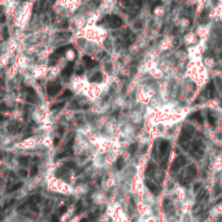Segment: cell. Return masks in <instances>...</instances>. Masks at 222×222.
<instances>
[{"mask_svg": "<svg viewBox=\"0 0 222 222\" xmlns=\"http://www.w3.org/2000/svg\"><path fill=\"white\" fill-rule=\"evenodd\" d=\"M146 186L148 187V190H151V191H152L155 195L159 194V187H157V186L153 183L152 181H146Z\"/></svg>", "mask_w": 222, "mask_h": 222, "instance_id": "9c48e42d", "label": "cell"}, {"mask_svg": "<svg viewBox=\"0 0 222 222\" xmlns=\"http://www.w3.org/2000/svg\"><path fill=\"white\" fill-rule=\"evenodd\" d=\"M5 109H7V105L4 103H1V104H0V110H5Z\"/></svg>", "mask_w": 222, "mask_h": 222, "instance_id": "f546056e", "label": "cell"}, {"mask_svg": "<svg viewBox=\"0 0 222 222\" xmlns=\"http://www.w3.org/2000/svg\"><path fill=\"white\" fill-rule=\"evenodd\" d=\"M37 171H38L37 166H34V168H33V171H31V175H35V174H37Z\"/></svg>", "mask_w": 222, "mask_h": 222, "instance_id": "4dcf8cb0", "label": "cell"}, {"mask_svg": "<svg viewBox=\"0 0 222 222\" xmlns=\"http://www.w3.org/2000/svg\"><path fill=\"white\" fill-rule=\"evenodd\" d=\"M207 95H208L209 99L216 98V86H214L213 82H210L208 85V87H207Z\"/></svg>", "mask_w": 222, "mask_h": 222, "instance_id": "ba28073f", "label": "cell"}, {"mask_svg": "<svg viewBox=\"0 0 222 222\" xmlns=\"http://www.w3.org/2000/svg\"><path fill=\"white\" fill-rule=\"evenodd\" d=\"M107 22H108V25L110 27L113 29H117V27H121L123 24L122 18H121L120 16H116V14H112V16H108L107 17Z\"/></svg>", "mask_w": 222, "mask_h": 222, "instance_id": "5b68a950", "label": "cell"}, {"mask_svg": "<svg viewBox=\"0 0 222 222\" xmlns=\"http://www.w3.org/2000/svg\"><path fill=\"white\" fill-rule=\"evenodd\" d=\"M71 73H73V62H70L69 65H68L65 69L62 70V76H64V77H69Z\"/></svg>", "mask_w": 222, "mask_h": 222, "instance_id": "8fae6325", "label": "cell"}, {"mask_svg": "<svg viewBox=\"0 0 222 222\" xmlns=\"http://www.w3.org/2000/svg\"><path fill=\"white\" fill-rule=\"evenodd\" d=\"M194 132H195V130H194V127H191V126H185L183 129H182V131L179 134V143L181 144H183V146L187 144V143L191 140Z\"/></svg>", "mask_w": 222, "mask_h": 222, "instance_id": "3957f363", "label": "cell"}, {"mask_svg": "<svg viewBox=\"0 0 222 222\" xmlns=\"http://www.w3.org/2000/svg\"><path fill=\"white\" fill-rule=\"evenodd\" d=\"M71 95H73V94H71L70 90H65V91H64V94H62V98H70Z\"/></svg>", "mask_w": 222, "mask_h": 222, "instance_id": "484cf974", "label": "cell"}, {"mask_svg": "<svg viewBox=\"0 0 222 222\" xmlns=\"http://www.w3.org/2000/svg\"><path fill=\"white\" fill-rule=\"evenodd\" d=\"M81 222H88V221H87V220H86V218H85V220H82Z\"/></svg>", "mask_w": 222, "mask_h": 222, "instance_id": "d590c367", "label": "cell"}, {"mask_svg": "<svg viewBox=\"0 0 222 222\" xmlns=\"http://www.w3.org/2000/svg\"><path fill=\"white\" fill-rule=\"evenodd\" d=\"M135 149H137V144H132V146L130 147V153H134Z\"/></svg>", "mask_w": 222, "mask_h": 222, "instance_id": "83f0119b", "label": "cell"}, {"mask_svg": "<svg viewBox=\"0 0 222 222\" xmlns=\"http://www.w3.org/2000/svg\"><path fill=\"white\" fill-rule=\"evenodd\" d=\"M208 120H209V123H210V126H213V127H216V125H217V121H216V117L213 116L212 113H208Z\"/></svg>", "mask_w": 222, "mask_h": 222, "instance_id": "2e32d148", "label": "cell"}, {"mask_svg": "<svg viewBox=\"0 0 222 222\" xmlns=\"http://www.w3.org/2000/svg\"><path fill=\"white\" fill-rule=\"evenodd\" d=\"M101 78H103L101 73H99V71H98V73H95L94 76L90 78V81H91V82H100V81H101Z\"/></svg>", "mask_w": 222, "mask_h": 222, "instance_id": "e0dca14e", "label": "cell"}, {"mask_svg": "<svg viewBox=\"0 0 222 222\" xmlns=\"http://www.w3.org/2000/svg\"><path fill=\"white\" fill-rule=\"evenodd\" d=\"M65 212H66V207H65V205H64V207H61V208L59 209V213H60V214H64Z\"/></svg>", "mask_w": 222, "mask_h": 222, "instance_id": "4316f807", "label": "cell"}, {"mask_svg": "<svg viewBox=\"0 0 222 222\" xmlns=\"http://www.w3.org/2000/svg\"><path fill=\"white\" fill-rule=\"evenodd\" d=\"M83 60H85L86 66H87V68H94V66L96 65V62L91 59V57H88V56H85V57H83Z\"/></svg>", "mask_w": 222, "mask_h": 222, "instance_id": "4fadbf2b", "label": "cell"}, {"mask_svg": "<svg viewBox=\"0 0 222 222\" xmlns=\"http://www.w3.org/2000/svg\"><path fill=\"white\" fill-rule=\"evenodd\" d=\"M4 38H8V30L4 29Z\"/></svg>", "mask_w": 222, "mask_h": 222, "instance_id": "1f68e13d", "label": "cell"}, {"mask_svg": "<svg viewBox=\"0 0 222 222\" xmlns=\"http://www.w3.org/2000/svg\"><path fill=\"white\" fill-rule=\"evenodd\" d=\"M190 120H194V121H198L199 123H203V116L200 112H195L190 116Z\"/></svg>", "mask_w": 222, "mask_h": 222, "instance_id": "30bf717a", "label": "cell"}, {"mask_svg": "<svg viewBox=\"0 0 222 222\" xmlns=\"http://www.w3.org/2000/svg\"><path fill=\"white\" fill-rule=\"evenodd\" d=\"M60 88H61V86H60L59 82H51V83H48V86H47V94L49 96H55V95H57V92L60 91Z\"/></svg>", "mask_w": 222, "mask_h": 222, "instance_id": "52a82bcc", "label": "cell"}, {"mask_svg": "<svg viewBox=\"0 0 222 222\" xmlns=\"http://www.w3.org/2000/svg\"><path fill=\"white\" fill-rule=\"evenodd\" d=\"M198 174V170H196L195 165H188L187 169L183 170V173L179 175V183L183 186H187L190 182H191Z\"/></svg>", "mask_w": 222, "mask_h": 222, "instance_id": "6da1fadb", "label": "cell"}, {"mask_svg": "<svg viewBox=\"0 0 222 222\" xmlns=\"http://www.w3.org/2000/svg\"><path fill=\"white\" fill-rule=\"evenodd\" d=\"M62 107H64V103H62V101H60V103H56V104L51 105V109H52V110H56V109L62 108Z\"/></svg>", "mask_w": 222, "mask_h": 222, "instance_id": "603a6c76", "label": "cell"}, {"mask_svg": "<svg viewBox=\"0 0 222 222\" xmlns=\"http://www.w3.org/2000/svg\"><path fill=\"white\" fill-rule=\"evenodd\" d=\"M207 196H208V191H207V190H201V191H200V194L196 196V200H198V201H201V200H205L207 199Z\"/></svg>", "mask_w": 222, "mask_h": 222, "instance_id": "5bb4252c", "label": "cell"}, {"mask_svg": "<svg viewBox=\"0 0 222 222\" xmlns=\"http://www.w3.org/2000/svg\"><path fill=\"white\" fill-rule=\"evenodd\" d=\"M22 175H24V177H26L27 173H26V171H25V170H22Z\"/></svg>", "mask_w": 222, "mask_h": 222, "instance_id": "e575fe53", "label": "cell"}, {"mask_svg": "<svg viewBox=\"0 0 222 222\" xmlns=\"http://www.w3.org/2000/svg\"><path fill=\"white\" fill-rule=\"evenodd\" d=\"M186 165V157L185 156H178L175 157V160H173V164H171V171L175 173V171H178L179 169H182V166Z\"/></svg>", "mask_w": 222, "mask_h": 222, "instance_id": "8992f818", "label": "cell"}, {"mask_svg": "<svg viewBox=\"0 0 222 222\" xmlns=\"http://www.w3.org/2000/svg\"><path fill=\"white\" fill-rule=\"evenodd\" d=\"M169 149H170V144H169V142H168V140H161L159 143V152H160V156L164 157V166L166 165Z\"/></svg>", "mask_w": 222, "mask_h": 222, "instance_id": "277c9868", "label": "cell"}, {"mask_svg": "<svg viewBox=\"0 0 222 222\" xmlns=\"http://www.w3.org/2000/svg\"><path fill=\"white\" fill-rule=\"evenodd\" d=\"M153 173H155V164H153V162H149V164H148V168H147L146 174H147V175H149V174L152 175Z\"/></svg>", "mask_w": 222, "mask_h": 222, "instance_id": "ac0fdd59", "label": "cell"}, {"mask_svg": "<svg viewBox=\"0 0 222 222\" xmlns=\"http://www.w3.org/2000/svg\"><path fill=\"white\" fill-rule=\"evenodd\" d=\"M40 196H39V195H34V196H31V198H30V201L31 203H33V204H37V203H39V201H40Z\"/></svg>", "mask_w": 222, "mask_h": 222, "instance_id": "7402d4cb", "label": "cell"}, {"mask_svg": "<svg viewBox=\"0 0 222 222\" xmlns=\"http://www.w3.org/2000/svg\"><path fill=\"white\" fill-rule=\"evenodd\" d=\"M27 160H29V159H27L26 156H22V157H20V164H21V165H24V166H26V165H27V162H29Z\"/></svg>", "mask_w": 222, "mask_h": 222, "instance_id": "cb8c5ba5", "label": "cell"}, {"mask_svg": "<svg viewBox=\"0 0 222 222\" xmlns=\"http://www.w3.org/2000/svg\"><path fill=\"white\" fill-rule=\"evenodd\" d=\"M51 222H60L59 217H57V216H52V218H51Z\"/></svg>", "mask_w": 222, "mask_h": 222, "instance_id": "f1b7e54d", "label": "cell"}, {"mask_svg": "<svg viewBox=\"0 0 222 222\" xmlns=\"http://www.w3.org/2000/svg\"><path fill=\"white\" fill-rule=\"evenodd\" d=\"M29 96H27V101H31V103H35L37 101V95H35V92L33 88H29Z\"/></svg>", "mask_w": 222, "mask_h": 222, "instance_id": "7c38bea8", "label": "cell"}, {"mask_svg": "<svg viewBox=\"0 0 222 222\" xmlns=\"http://www.w3.org/2000/svg\"><path fill=\"white\" fill-rule=\"evenodd\" d=\"M123 164H125L123 159H122V157H120V159L117 160V162H116V168H117V169H122V168H123Z\"/></svg>", "mask_w": 222, "mask_h": 222, "instance_id": "44dd1931", "label": "cell"}, {"mask_svg": "<svg viewBox=\"0 0 222 222\" xmlns=\"http://www.w3.org/2000/svg\"><path fill=\"white\" fill-rule=\"evenodd\" d=\"M204 149H205L204 143L201 140H195L192 143L191 148H190V153H191V156L195 157V159H200L204 153Z\"/></svg>", "mask_w": 222, "mask_h": 222, "instance_id": "7a4b0ae2", "label": "cell"}, {"mask_svg": "<svg viewBox=\"0 0 222 222\" xmlns=\"http://www.w3.org/2000/svg\"><path fill=\"white\" fill-rule=\"evenodd\" d=\"M52 1H55V0H52Z\"/></svg>", "mask_w": 222, "mask_h": 222, "instance_id": "74e56055", "label": "cell"}, {"mask_svg": "<svg viewBox=\"0 0 222 222\" xmlns=\"http://www.w3.org/2000/svg\"><path fill=\"white\" fill-rule=\"evenodd\" d=\"M21 187H22V182H18V183L13 185L12 187L9 188V192H14V191H17V190H20Z\"/></svg>", "mask_w": 222, "mask_h": 222, "instance_id": "ffe728a7", "label": "cell"}, {"mask_svg": "<svg viewBox=\"0 0 222 222\" xmlns=\"http://www.w3.org/2000/svg\"><path fill=\"white\" fill-rule=\"evenodd\" d=\"M74 166H76V164H74L73 161H68V162H65V168H69V169H73Z\"/></svg>", "mask_w": 222, "mask_h": 222, "instance_id": "d4e9b609", "label": "cell"}, {"mask_svg": "<svg viewBox=\"0 0 222 222\" xmlns=\"http://www.w3.org/2000/svg\"><path fill=\"white\" fill-rule=\"evenodd\" d=\"M221 57H222V53H221Z\"/></svg>", "mask_w": 222, "mask_h": 222, "instance_id": "8d00e7d4", "label": "cell"}, {"mask_svg": "<svg viewBox=\"0 0 222 222\" xmlns=\"http://www.w3.org/2000/svg\"><path fill=\"white\" fill-rule=\"evenodd\" d=\"M68 48H70V46H65V47H61V48H59V49H57V51H56L55 53H53V55L59 57L60 55H64V53L66 52V49H68Z\"/></svg>", "mask_w": 222, "mask_h": 222, "instance_id": "9a60e30c", "label": "cell"}, {"mask_svg": "<svg viewBox=\"0 0 222 222\" xmlns=\"http://www.w3.org/2000/svg\"><path fill=\"white\" fill-rule=\"evenodd\" d=\"M70 155H71V151H70V149H68V151H64V152L60 153V155H57L56 159H65V157L70 156Z\"/></svg>", "mask_w": 222, "mask_h": 222, "instance_id": "d6986e66", "label": "cell"}, {"mask_svg": "<svg viewBox=\"0 0 222 222\" xmlns=\"http://www.w3.org/2000/svg\"><path fill=\"white\" fill-rule=\"evenodd\" d=\"M122 3H123V4H129V3H130V0H122Z\"/></svg>", "mask_w": 222, "mask_h": 222, "instance_id": "d6a6232c", "label": "cell"}, {"mask_svg": "<svg viewBox=\"0 0 222 222\" xmlns=\"http://www.w3.org/2000/svg\"><path fill=\"white\" fill-rule=\"evenodd\" d=\"M200 187H201V186H200V185H196V186H195V190H196V191H198V190H199Z\"/></svg>", "mask_w": 222, "mask_h": 222, "instance_id": "836d02e7", "label": "cell"}]
</instances>
